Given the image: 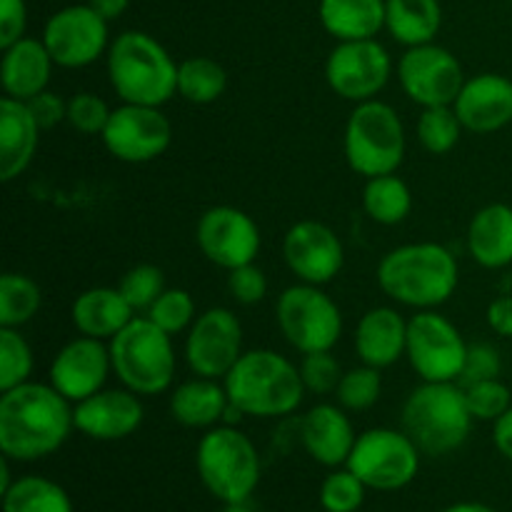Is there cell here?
I'll return each instance as SVG.
<instances>
[{"instance_id":"1","label":"cell","mask_w":512,"mask_h":512,"mask_svg":"<svg viewBox=\"0 0 512 512\" xmlns=\"http://www.w3.org/2000/svg\"><path fill=\"white\" fill-rule=\"evenodd\" d=\"M75 405L50 383H28L0 395V453L35 463L58 453L75 430Z\"/></svg>"},{"instance_id":"2","label":"cell","mask_w":512,"mask_h":512,"mask_svg":"<svg viewBox=\"0 0 512 512\" xmlns=\"http://www.w3.org/2000/svg\"><path fill=\"white\" fill-rule=\"evenodd\" d=\"M378 285L393 303L438 310L460 285L458 258L440 243H405L383 255Z\"/></svg>"},{"instance_id":"3","label":"cell","mask_w":512,"mask_h":512,"mask_svg":"<svg viewBox=\"0 0 512 512\" xmlns=\"http://www.w3.org/2000/svg\"><path fill=\"white\" fill-rule=\"evenodd\" d=\"M178 65L158 38L143 30H125L105 55L110 88L120 103L163 108L178 95Z\"/></svg>"},{"instance_id":"4","label":"cell","mask_w":512,"mask_h":512,"mask_svg":"<svg viewBox=\"0 0 512 512\" xmlns=\"http://www.w3.org/2000/svg\"><path fill=\"white\" fill-rule=\"evenodd\" d=\"M223 383L230 405L245 418L293 415L308 393L300 378V365L268 348L245 350Z\"/></svg>"},{"instance_id":"5","label":"cell","mask_w":512,"mask_h":512,"mask_svg":"<svg viewBox=\"0 0 512 512\" xmlns=\"http://www.w3.org/2000/svg\"><path fill=\"white\" fill-rule=\"evenodd\" d=\"M400 423L420 453L440 458L468 443L475 418L460 383H420L405 400Z\"/></svg>"},{"instance_id":"6","label":"cell","mask_w":512,"mask_h":512,"mask_svg":"<svg viewBox=\"0 0 512 512\" xmlns=\"http://www.w3.org/2000/svg\"><path fill=\"white\" fill-rule=\"evenodd\" d=\"M108 345L113 375L123 388L140 398H155L173 388L178 373L173 335L158 328L148 315H135Z\"/></svg>"},{"instance_id":"7","label":"cell","mask_w":512,"mask_h":512,"mask_svg":"<svg viewBox=\"0 0 512 512\" xmlns=\"http://www.w3.org/2000/svg\"><path fill=\"white\" fill-rule=\"evenodd\" d=\"M195 468L205 490L223 505L248 503L263 475L253 440L225 423L205 430L195 450Z\"/></svg>"},{"instance_id":"8","label":"cell","mask_w":512,"mask_h":512,"mask_svg":"<svg viewBox=\"0 0 512 512\" xmlns=\"http://www.w3.org/2000/svg\"><path fill=\"white\" fill-rule=\"evenodd\" d=\"M343 148L350 170L365 180L398 173L408 150V135L398 110L378 98L355 105L345 123Z\"/></svg>"},{"instance_id":"9","label":"cell","mask_w":512,"mask_h":512,"mask_svg":"<svg viewBox=\"0 0 512 512\" xmlns=\"http://www.w3.org/2000/svg\"><path fill=\"white\" fill-rule=\"evenodd\" d=\"M275 320L290 348L303 355L333 350L343 335L340 305L323 285L295 283L285 288L275 303Z\"/></svg>"},{"instance_id":"10","label":"cell","mask_w":512,"mask_h":512,"mask_svg":"<svg viewBox=\"0 0 512 512\" xmlns=\"http://www.w3.org/2000/svg\"><path fill=\"white\" fill-rule=\"evenodd\" d=\"M420 455V448L403 428H370L358 435L345 465L368 490L395 493L418 478Z\"/></svg>"},{"instance_id":"11","label":"cell","mask_w":512,"mask_h":512,"mask_svg":"<svg viewBox=\"0 0 512 512\" xmlns=\"http://www.w3.org/2000/svg\"><path fill=\"white\" fill-rule=\"evenodd\" d=\"M470 343L438 310H418L408 323V358L423 383H460Z\"/></svg>"},{"instance_id":"12","label":"cell","mask_w":512,"mask_h":512,"mask_svg":"<svg viewBox=\"0 0 512 512\" xmlns=\"http://www.w3.org/2000/svg\"><path fill=\"white\" fill-rule=\"evenodd\" d=\"M393 70V58L378 38L345 40L335 45L325 60L330 90L355 105L378 98L393 78Z\"/></svg>"},{"instance_id":"13","label":"cell","mask_w":512,"mask_h":512,"mask_svg":"<svg viewBox=\"0 0 512 512\" xmlns=\"http://www.w3.org/2000/svg\"><path fill=\"white\" fill-rule=\"evenodd\" d=\"M43 43L53 55L55 65L65 70H80L108 55L110 23L95 13L88 3L60 8L45 20Z\"/></svg>"},{"instance_id":"14","label":"cell","mask_w":512,"mask_h":512,"mask_svg":"<svg viewBox=\"0 0 512 512\" xmlns=\"http://www.w3.org/2000/svg\"><path fill=\"white\" fill-rule=\"evenodd\" d=\"M395 73L403 93L420 108L453 105L468 80L458 55L438 43L405 48L395 65Z\"/></svg>"},{"instance_id":"15","label":"cell","mask_w":512,"mask_h":512,"mask_svg":"<svg viewBox=\"0 0 512 512\" xmlns=\"http://www.w3.org/2000/svg\"><path fill=\"white\" fill-rule=\"evenodd\" d=\"M103 145L115 160L130 165L150 163L165 155L173 143V125L163 108L120 103L103 130Z\"/></svg>"},{"instance_id":"16","label":"cell","mask_w":512,"mask_h":512,"mask_svg":"<svg viewBox=\"0 0 512 512\" xmlns=\"http://www.w3.org/2000/svg\"><path fill=\"white\" fill-rule=\"evenodd\" d=\"M185 363L200 378L225 380L243 350V323L230 308H208L185 335Z\"/></svg>"},{"instance_id":"17","label":"cell","mask_w":512,"mask_h":512,"mask_svg":"<svg viewBox=\"0 0 512 512\" xmlns=\"http://www.w3.org/2000/svg\"><path fill=\"white\" fill-rule=\"evenodd\" d=\"M195 243L210 263L223 270H235L258 260L263 235L245 210L235 205H213L200 215Z\"/></svg>"},{"instance_id":"18","label":"cell","mask_w":512,"mask_h":512,"mask_svg":"<svg viewBox=\"0 0 512 512\" xmlns=\"http://www.w3.org/2000/svg\"><path fill=\"white\" fill-rule=\"evenodd\" d=\"M283 260L298 283L328 285L345 265L343 240L320 220H298L283 238Z\"/></svg>"},{"instance_id":"19","label":"cell","mask_w":512,"mask_h":512,"mask_svg":"<svg viewBox=\"0 0 512 512\" xmlns=\"http://www.w3.org/2000/svg\"><path fill=\"white\" fill-rule=\"evenodd\" d=\"M110 375H113L110 345L105 340L78 335L68 340L50 360L48 383L75 405L100 393L108 385Z\"/></svg>"},{"instance_id":"20","label":"cell","mask_w":512,"mask_h":512,"mask_svg":"<svg viewBox=\"0 0 512 512\" xmlns=\"http://www.w3.org/2000/svg\"><path fill=\"white\" fill-rule=\"evenodd\" d=\"M75 430L98 443L125 440L145 420L143 398L128 388H103L100 393L80 400L73 408Z\"/></svg>"},{"instance_id":"21","label":"cell","mask_w":512,"mask_h":512,"mask_svg":"<svg viewBox=\"0 0 512 512\" xmlns=\"http://www.w3.org/2000/svg\"><path fill=\"white\" fill-rule=\"evenodd\" d=\"M453 108L470 133H498L512 123V80L498 73L473 75L465 80Z\"/></svg>"},{"instance_id":"22","label":"cell","mask_w":512,"mask_h":512,"mask_svg":"<svg viewBox=\"0 0 512 512\" xmlns=\"http://www.w3.org/2000/svg\"><path fill=\"white\" fill-rule=\"evenodd\" d=\"M358 433L348 410L338 403H318L300 420V443L323 468H343L355 448Z\"/></svg>"},{"instance_id":"23","label":"cell","mask_w":512,"mask_h":512,"mask_svg":"<svg viewBox=\"0 0 512 512\" xmlns=\"http://www.w3.org/2000/svg\"><path fill=\"white\" fill-rule=\"evenodd\" d=\"M408 323L410 320L400 310L390 308V305L370 308L360 318L353 335L355 355H358L360 363L385 370L398 363L400 358H405V348H408Z\"/></svg>"},{"instance_id":"24","label":"cell","mask_w":512,"mask_h":512,"mask_svg":"<svg viewBox=\"0 0 512 512\" xmlns=\"http://www.w3.org/2000/svg\"><path fill=\"white\" fill-rule=\"evenodd\" d=\"M53 68H58L53 55L45 48L43 38H25L15 40L13 45L3 48L0 58V85L5 95L28 103L30 98L48 90Z\"/></svg>"},{"instance_id":"25","label":"cell","mask_w":512,"mask_h":512,"mask_svg":"<svg viewBox=\"0 0 512 512\" xmlns=\"http://www.w3.org/2000/svg\"><path fill=\"white\" fill-rule=\"evenodd\" d=\"M40 125L28 103L5 95L0 100V180L13 183L30 168L40 143Z\"/></svg>"},{"instance_id":"26","label":"cell","mask_w":512,"mask_h":512,"mask_svg":"<svg viewBox=\"0 0 512 512\" xmlns=\"http://www.w3.org/2000/svg\"><path fill=\"white\" fill-rule=\"evenodd\" d=\"M228 408L230 398L223 380L200 378V375L175 385L168 400V410L175 423L190 430H210L223 425Z\"/></svg>"},{"instance_id":"27","label":"cell","mask_w":512,"mask_h":512,"mask_svg":"<svg viewBox=\"0 0 512 512\" xmlns=\"http://www.w3.org/2000/svg\"><path fill=\"white\" fill-rule=\"evenodd\" d=\"M135 310L123 298L120 288H88L70 305V320L80 335L110 343L130 320Z\"/></svg>"},{"instance_id":"28","label":"cell","mask_w":512,"mask_h":512,"mask_svg":"<svg viewBox=\"0 0 512 512\" xmlns=\"http://www.w3.org/2000/svg\"><path fill=\"white\" fill-rule=\"evenodd\" d=\"M468 253L480 268L503 270L512 265V208L490 203L468 225Z\"/></svg>"},{"instance_id":"29","label":"cell","mask_w":512,"mask_h":512,"mask_svg":"<svg viewBox=\"0 0 512 512\" xmlns=\"http://www.w3.org/2000/svg\"><path fill=\"white\" fill-rule=\"evenodd\" d=\"M318 18L338 43L378 38L385 30V0H320Z\"/></svg>"},{"instance_id":"30","label":"cell","mask_w":512,"mask_h":512,"mask_svg":"<svg viewBox=\"0 0 512 512\" xmlns=\"http://www.w3.org/2000/svg\"><path fill=\"white\" fill-rule=\"evenodd\" d=\"M443 28L440 0H385V30L405 48L435 43Z\"/></svg>"},{"instance_id":"31","label":"cell","mask_w":512,"mask_h":512,"mask_svg":"<svg viewBox=\"0 0 512 512\" xmlns=\"http://www.w3.org/2000/svg\"><path fill=\"white\" fill-rule=\"evenodd\" d=\"M363 210L373 223L400 225L413 210V190L398 173L365 180Z\"/></svg>"},{"instance_id":"32","label":"cell","mask_w":512,"mask_h":512,"mask_svg":"<svg viewBox=\"0 0 512 512\" xmlns=\"http://www.w3.org/2000/svg\"><path fill=\"white\" fill-rule=\"evenodd\" d=\"M3 512H73V500L45 475H20L3 493Z\"/></svg>"},{"instance_id":"33","label":"cell","mask_w":512,"mask_h":512,"mask_svg":"<svg viewBox=\"0 0 512 512\" xmlns=\"http://www.w3.org/2000/svg\"><path fill=\"white\" fill-rule=\"evenodd\" d=\"M228 73L208 55H193L178 65V95L193 105H210L223 98Z\"/></svg>"},{"instance_id":"34","label":"cell","mask_w":512,"mask_h":512,"mask_svg":"<svg viewBox=\"0 0 512 512\" xmlns=\"http://www.w3.org/2000/svg\"><path fill=\"white\" fill-rule=\"evenodd\" d=\"M43 305L40 285L30 275L5 273L0 278V328H23Z\"/></svg>"},{"instance_id":"35","label":"cell","mask_w":512,"mask_h":512,"mask_svg":"<svg viewBox=\"0 0 512 512\" xmlns=\"http://www.w3.org/2000/svg\"><path fill=\"white\" fill-rule=\"evenodd\" d=\"M463 130V123H460L453 105L423 108L418 125H415V135H418L420 145L433 155H448L460 143Z\"/></svg>"},{"instance_id":"36","label":"cell","mask_w":512,"mask_h":512,"mask_svg":"<svg viewBox=\"0 0 512 512\" xmlns=\"http://www.w3.org/2000/svg\"><path fill=\"white\" fill-rule=\"evenodd\" d=\"M383 370L373 365L360 363L358 368L345 370L340 378L338 390H335V403L348 413H365L373 408L383 395Z\"/></svg>"},{"instance_id":"37","label":"cell","mask_w":512,"mask_h":512,"mask_svg":"<svg viewBox=\"0 0 512 512\" xmlns=\"http://www.w3.org/2000/svg\"><path fill=\"white\" fill-rule=\"evenodd\" d=\"M35 355L18 328H0V393L28 383Z\"/></svg>"},{"instance_id":"38","label":"cell","mask_w":512,"mask_h":512,"mask_svg":"<svg viewBox=\"0 0 512 512\" xmlns=\"http://www.w3.org/2000/svg\"><path fill=\"white\" fill-rule=\"evenodd\" d=\"M150 320H153L158 328H163L165 333L175 335L188 333L190 325L198 318V305H195V298L183 288H165L163 295L155 300L148 308Z\"/></svg>"},{"instance_id":"39","label":"cell","mask_w":512,"mask_h":512,"mask_svg":"<svg viewBox=\"0 0 512 512\" xmlns=\"http://www.w3.org/2000/svg\"><path fill=\"white\" fill-rule=\"evenodd\" d=\"M365 488L363 480L343 465V468H333L328 478L320 485V505L325 512H358L365 503Z\"/></svg>"},{"instance_id":"40","label":"cell","mask_w":512,"mask_h":512,"mask_svg":"<svg viewBox=\"0 0 512 512\" xmlns=\"http://www.w3.org/2000/svg\"><path fill=\"white\" fill-rule=\"evenodd\" d=\"M118 288L135 313H148L150 305L163 295V290L168 288V285H165V273L158 265L140 263L133 265V268L120 278Z\"/></svg>"},{"instance_id":"41","label":"cell","mask_w":512,"mask_h":512,"mask_svg":"<svg viewBox=\"0 0 512 512\" xmlns=\"http://www.w3.org/2000/svg\"><path fill=\"white\" fill-rule=\"evenodd\" d=\"M470 415L483 423H495L505 410L512 408V393L500 378L480 380V383L463 385Z\"/></svg>"},{"instance_id":"42","label":"cell","mask_w":512,"mask_h":512,"mask_svg":"<svg viewBox=\"0 0 512 512\" xmlns=\"http://www.w3.org/2000/svg\"><path fill=\"white\" fill-rule=\"evenodd\" d=\"M300 378L310 395H335L340 378H343V368L333 350H320V353L303 355Z\"/></svg>"},{"instance_id":"43","label":"cell","mask_w":512,"mask_h":512,"mask_svg":"<svg viewBox=\"0 0 512 512\" xmlns=\"http://www.w3.org/2000/svg\"><path fill=\"white\" fill-rule=\"evenodd\" d=\"M110 113L113 110L98 93L85 90V93H75L68 100V125L80 135H103Z\"/></svg>"},{"instance_id":"44","label":"cell","mask_w":512,"mask_h":512,"mask_svg":"<svg viewBox=\"0 0 512 512\" xmlns=\"http://www.w3.org/2000/svg\"><path fill=\"white\" fill-rule=\"evenodd\" d=\"M228 293L238 305H258L268 295V275L255 263L228 270Z\"/></svg>"},{"instance_id":"45","label":"cell","mask_w":512,"mask_h":512,"mask_svg":"<svg viewBox=\"0 0 512 512\" xmlns=\"http://www.w3.org/2000/svg\"><path fill=\"white\" fill-rule=\"evenodd\" d=\"M500 373H503V358H500L498 348L490 343H483V340L480 343H470L463 375H460V385L500 378Z\"/></svg>"},{"instance_id":"46","label":"cell","mask_w":512,"mask_h":512,"mask_svg":"<svg viewBox=\"0 0 512 512\" xmlns=\"http://www.w3.org/2000/svg\"><path fill=\"white\" fill-rule=\"evenodd\" d=\"M28 108L40 130H53L60 123H68V100L60 98L53 90H43L40 95L30 98Z\"/></svg>"},{"instance_id":"47","label":"cell","mask_w":512,"mask_h":512,"mask_svg":"<svg viewBox=\"0 0 512 512\" xmlns=\"http://www.w3.org/2000/svg\"><path fill=\"white\" fill-rule=\"evenodd\" d=\"M28 28V5L25 0H0V48L25 38Z\"/></svg>"},{"instance_id":"48","label":"cell","mask_w":512,"mask_h":512,"mask_svg":"<svg viewBox=\"0 0 512 512\" xmlns=\"http://www.w3.org/2000/svg\"><path fill=\"white\" fill-rule=\"evenodd\" d=\"M488 325L500 338H512V295H500L488 305Z\"/></svg>"},{"instance_id":"49","label":"cell","mask_w":512,"mask_h":512,"mask_svg":"<svg viewBox=\"0 0 512 512\" xmlns=\"http://www.w3.org/2000/svg\"><path fill=\"white\" fill-rule=\"evenodd\" d=\"M493 445L505 460L512 463V408L505 410L493 423Z\"/></svg>"},{"instance_id":"50","label":"cell","mask_w":512,"mask_h":512,"mask_svg":"<svg viewBox=\"0 0 512 512\" xmlns=\"http://www.w3.org/2000/svg\"><path fill=\"white\" fill-rule=\"evenodd\" d=\"M88 5L95 13L103 15L108 23H113L120 15H125V10L130 8V0H88Z\"/></svg>"},{"instance_id":"51","label":"cell","mask_w":512,"mask_h":512,"mask_svg":"<svg viewBox=\"0 0 512 512\" xmlns=\"http://www.w3.org/2000/svg\"><path fill=\"white\" fill-rule=\"evenodd\" d=\"M440 512H500V510H495L493 505L473 503V500H465V503H453V505H448V508H443Z\"/></svg>"},{"instance_id":"52","label":"cell","mask_w":512,"mask_h":512,"mask_svg":"<svg viewBox=\"0 0 512 512\" xmlns=\"http://www.w3.org/2000/svg\"><path fill=\"white\" fill-rule=\"evenodd\" d=\"M220 512H253L248 508V503H235V505H223Z\"/></svg>"},{"instance_id":"53","label":"cell","mask_w":512,"mask_h":512,"mask_svg":"<svg viewBox=\"0 0 512 512\" xmlns=\"http://www.w3.org/2000/svg\"><path fill=\"white\" fill-rule=\"evenodd\" d=\"M510 3H512V0H510Z\"/></svg>"}]
</instances>
